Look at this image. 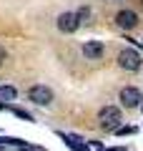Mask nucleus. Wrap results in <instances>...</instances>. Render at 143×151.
Returning <instances> with one entry per match:
<instances>
[{"label":"nucleus","mask_w":143,"mask_h":151,"mask_svg":"<svg viewBox=\"0 0 143 151\" xmlns=\"http://www.w3.org/2000/svg\"><path fill=\"white\" fill-rule=\"evenodd\" d=\"M98 121H101V126L103 129H108V131H113V129H118L121 126V111H118L116 106H106V108H101V113H98Z\"/></svg>","instance_id":"obj_1"},{"label":"nucleus","mask_w":143,"mask_h":151,"mask_svg":"<svg viewBox=\"0 0 143 151\" xmlns=\"http://www.w3.org/2000/svg\"><path fill=\"white\" fill-rule=\"evenodd\" d=\"M118 65L126 68V70H138V68H141V53L133 50V48L121 50V53H118Z\"/></svg>","instance_id":"obj_2"},{"label":"nucleus","mask_w":143,"mask_h":151,"mask_svg":"<svg viewBox=\"0 0 143 151\" xmlns=\"http://www.w3.org/2000/svg\"><path fill=\"white\" fill-rule=\"evenodd\" d=\"M28 98H30L33 103H38V106H50V103H53V91L48 86H33L30 91H28Z\"/></svg>","instance_id":"obj_3"},{"label":"nucleus","mask_w":143,"mask_h":151,"mask_svg":"<svg viewBox=\"0 0 143 151\" xmlns=\"http://www.w3.org/2000/svg\"><path fill=\"white\" fill-rule=\"evenodd\" d=\"M103 53H106V45H103L101 40H85L83 43V55L88 60H101Z\"/></svg>","instance_id":"obj_4"},{"label":"nucleus","mask_w":143,"mask_h":151,"mask_svg":"<svg viewBox=\"0 0 143 151\" xmlns=\"http://www.w3.org/2000/svg\"><path fill=\"white\" fill-rule=\"evenodd\" d=\"M80 28L78 18H75V13H63V15H58V30L60 33H75Z\"/></svg>","instance_id":"obj_5"},{"label":"nucleus","mask_w":143,"mask_h":151,"mask_svg":"<svg viewBox=\"0 0 143 151\" xmlns=\"http://www.w3.org/2000/svg\"><path fill=\"white\" fill-rule=\"evenodd\" d=\"M141 101H143V96H141V91H138V88L128 86V88H123V91H121V103H123L126 108H136Z\"/></svg>","instance_id":"obj_6"},{"label":"nucleus","mask_w":143,"mask_h":151,"mask_svg":"<svg viewBox=\"0 0 143 151\" xmlns=\"http://www.w3.org/2000/svg\"><path fill=\"white\" fill-rule=\"evenodd\" d=\"M116 23H118L121 28H126V30H131V28L138 25V15H136L133 10H121V13L116 15Z\"/></svg>","instance_id":"obj_7"},{"label":"nucleus","mask_w":143,"mask_h":151,"mask_svg":"<svg viewBox=\"0 0 143 151\" xmlns=\"http://www.w3.org/2000/svg\"><path fill=\"white\" fill-rule=\"evenodd\" d=\"M63 139L68 141V146H70L73 151H88V146H85V144H78L80 139H75V136H65V134H63Z\"/></svg>","instance_id":"obj_8"},{"label":"nucleus","mask_w":143,"mask_h":151,"mask_svg":"<svg viewBox=\"0 0 143 151\" xmlns=\"http://www.w3.org/2000/svg\"><path fill=\"white\" fill-rule=\"evenodd\" d=\"M15 96H18V91L13 86H0V98H3V101H13Z\"/></svg>","instance_id":"obj_9"},{"label":"nucleus","mask_w":143,"mask_h":151,"mask_svg":"<svg viewBox=\"0 0 143 151\" xmlns=\"http://www.w3.org/2000/svg\"><path fill=\"white\" fill-rule=\"evenodd\" d=\"M75 18H78V23H83V20H88V18H90V8H80V10L75 13Z\"/></svg>","instance_id":"obj_10"},{"label":"nucleus","mask_w":143,"mask_h":151,"mask_svg":"<svg viewBox=\"0 0 143 151\" xmlns=\"http://www.w3.org/2000/svg\"><path fill=\"white\" fill-rule=\"evenodd\" d=\"M113 131H116L118 136H126V134H133V129H131V126H126V129H123V126H118V129H113Z\"/></svg>","instance_id":"obj_11"},{"label":"nucleus","mask_w":143,"mask_h":151,"mask_svg":"<svg viewBox=\"0 0 143 151\" xmlns=\"http://www.w3.org/2000/svg\"><path fill=\"white\" fill-rule=\"evenodd\" d=\"M5 58H8V53H5V48L0 45V63H5Z\"/></svg>","instance_id":"obj_12"},{"label":"nucleus","mask_w":143,"mask_h":151,"mask_svg":"<svg viewBox=\"0 0 143 151\" xmlns=\"http://www.w3.org/2000/svg\"><path fill=\"white\" fill-rule=\"evenodd\" d=\"M138 106H141V111H143V103H138Z\"/></svg>","instance_id":"obj_13"}]
</instances>
